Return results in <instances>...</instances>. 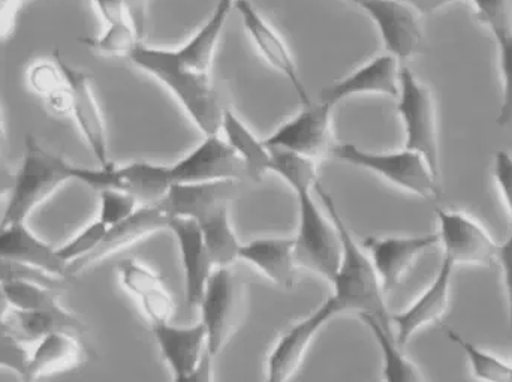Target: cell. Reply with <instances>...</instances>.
<instances>
[{"label": "cell", "instance_id": "cell-34", "mask_svg": "<svg viewBox=\"0 0 512 382\" xmlns=\"http://www.w3.org/2000/svg\"><path fill=\"white\" fill-rule=\"evenodd\" d=\"M6 296L12 311H45L59 308V291L30 282H6Z\"/></svg>", "mask_w": 512, "mask_h": 382}, {"label": "cell", "instance_id": "cell-13", "mask_svg": "<svg viewBox=\"0 0 512 382\" xmlns=\"http://www.w3.org/2000/svg\"><path fill=\"white\" fill-rule=\"evenodd\" d=\"M170 213L159 201L155 204H141L140 209L125 221L108 227L95 251L90 252L83 260L68 266V278L80 275L102 261L132 248L137 243L149 239L158 231L165 230L170 224Z\"/></svg>", "mask_w": 512, "mask_h": 382}, {"label": "cell", "instance_id": "cell-18", "mask_svg": "<svg viewBox=\"0 0 512 382\" xmlns=\"http://www.w3.org/2000/svg\"><path fill=\"white\" fill-rule=\"evenodd\" d=\"M234 8L239 12L246 32L251 36L256 50L261 53L265 62L289 81L303 107L312 104V98L307 92L306 84L301 80L294 57H292L288 45L280 38L279 33L265 21V18L255 8L254 3L249 0H236Z\"/></svg>", "mask_w": 512, "mask_h": 382}, {"label": "cell", "instance_id": "cell-41", "mask_svg": "<svg viewBox=\"0 0 512 382\" xmlns=\"http://www.w3.org/2000/svg\"><path fill=\"white\" fill-rule=\"evenodd\" d=\"M493 177H495L502 201L507 207L508 216H510V228H512V155L507 150H499L496 153Z\"/></svg>", "mask_w": 512, "mask_h": 382}, {"label": "cell", "instance_id": "cell-9", "mask_svg": "<svg viewBox=\"0 0 512 382\" xmlns=\"http://www.w3.org/2000/svg\"><path fill=\"white\" fill-rule=\"evenodd\" d=\"M439 245L454 267L498 266L501 243L477 219L456 210H436Z\"/></svg>", "mask_w": 512, "mask_h": 382}, {"label": "cell", "instance_id": "cell-23", "mask_svg": "<svg viewBox=\"0 0 512 382\" xmlns=\"http://www.w3.org/2000/svg\"><path fill=\"white\" fill-rule=\"evenodd\" d=\"M87 360V348L78 333L62 332L45 336L29 356L23 382L66 374L80 368Z\"/></svg>", "mask_w": 512, "mask_h": 382}, {"label": "cell", "instance_id": "cell-12", "mask_svg": "<svg viewBox=\"0 0 512 382\" xmlns=\"http://www.w3.org/2000/svg\"><path fill=\"white\" fill-rule=\"evenodd\" d=\"M171 185H189L204 182H240L246 170L239 156L225 138L219 135L204 137L203 143L183 156L176 164L168 165Z\"/></svg>", "mask_w": 512, "mask_h": 382}, {"label": "cell", "instance_id": "cell-21", "mask_svg": "<svg viewBox=\"0 0 512 382\" xmlns=\"http://www.w3.org/2000/svg\"><path fill=\"white\" fill-rule=\"evenodd\" d=\"M117 270L120 284L137 300L150 326L171 323L176 306L170 290L158 273L137 260L122 261Z\"/></svg>", "mask_w": 512, "mask_h": 382}, {"label": "cell", "instance_id": "cell-44", "mask_svg": "<svg viewBox=\"0 0 512 382\" xmlns=\"http://www.w3.org/2000/svg\"><path fill=\"white\" fill-rule=\"evenodd\" d=\"M213 357L207 354L197 371L186 377L173 378V382H215L213 378Z\"/></svg>", "mask_w": 512, "mask_h": 382}, {"label": "cell", "instance_id": "cell-45", "mask_svg": "<svg viewBox=\"0 0 512 382\" xmlns=\"http://www.w3.org/2000/svg\"><path fill=\"white\" fill-rule=\"evenodd\" d=\"M402 2L411 6L417 14H433L456 0H402Z\"/></svg>", "mask_w": 512, "mask_h": 382}, {"label": "cell", "instance_id": "cell-36", "mask_svg": "<svg viewBox=\"0 0 512 382\" xmlns=\"http://www.w3.org/2000/svg\"><path fill=\"white\" fill-rule=\"evenodd\" d=\"M105 231H107V227L96 219L92 224L86 225L83 230L78 231L65 245L56 249L57 254L68 266H71V264L83 260L90 252L95 251L96 246L104 237Z\"/></svg>", "mask_w": 512, "mask_h": 382}, {"label": "cell", "instance_id": "cell-3", "mask_svg": "<svg viewBox=\"0 0 512 382\" xmlns=\"http://www.w3.org/2000/svg\"><path fill=\"white\" fill-rule=\"evenodd\" d=\"M129 60L173 93L204 137L219 135L227 108L222 107L221 96L210 74H201L183 65L176 50L149 47L141 42Z\"/></svg>", "mask_w": 512, "mask_h": 382}, {"label": "cell", "instance_id": "cell-16", "mask_svg": "<svg viewBox=\"0 0 512 382\" xmlns=\"http://www.w3.org/2000/svg\"><path fill=\"white\" fill-rule=\"evenodd\" d=\"M361 9L378 27L388 54L397 60H408L423 45L418 14L402 0H361Z\"/></svg>", "mask_w": 512, "mask_h": 382}, {"label": "cell", "instance_id": "cell-15", "mask_svg": "<svg viewBox=\"0 0 512 382\" xmlns=\"http://www.w3.org/2000/svg\"><path fill=\"white\" fill-rule=\"evenodd\" d=\"M438 245L436 233L423 236L369 237L363 242V248L375 266L385 294L396 290L414 264Z\"/></svg>", "mask_w": 512, "mask_h": 382}, {"label": "cell", "instance_id": "cell-24", "mask_svg": "<svg viewBox=\"0 0 512 382\" xmlns=\"http://www.w3.org/2000/svg\"><path fill=\"white\" fill-rule=\"evenodd\" d=\"M0 258L35 267L60 279L68 278V264L56 249L39 239L27 228L26 222L0 227Z\"/></svg>", "mask_w": 512, "mask_h": 382}, {"label": "cell", "instance_id": "cell-30", "mask_svg": "<svg viewBox=\"0 0 512 382\" xmlns=\"http://www.w3.org/2000/svg\"><path fill=\"white\" fill-rule=\"evenodd\" d=\"M447 336L459 347L468 362L472 377L478 382H512V363L478 347L456 330L447 329Z\"/></svg>", "mask_w": 512, "mask_h": 382}, {"label": "cell", "instance_id": "cell-40", "mask_svg": "<svg viewBox=\"0 0 512 382\" xmlns=\"http://www.w3.org/2000/svg\"><path fill=\"white\" fill-rule=\"evenodd\" d=\"M27 362L29 354L21 347V342L0 327V368L15 372L18 377L23 378Z\"/></svg>", "mask_w": 512, "mask_h": 382}, {"label": "cell", "instance_id": "cell-5", "mask_svg": "<svg viewBox=\"0 0 512 382\" xmlns=\"http://www.w3.org/2000/svg\"><path fill=\"white\" fill-rule=\"evenodd\" d=\"M316 185L292 189L298 203V228L294 237L295 260L298 267L331 282L340 261V239L333 221L315 200Z\"/></svg>", "mask_w": 512, "mask_h": 382}, {"label": "cell", "instance_id": "cell-32", "mask_svg": "<svg viewBox=\"0 0 512 382\" xmlns=\"http://www.w3.org/2000/svg\"><path fill=\"white\" fill-rule=\"evenodd\" d=\"M140 33L131 20L105 24L99 36H84L80 42L90 51L104 57H128L140 44Z\"/></svg>", "mask_w": 512, "mask_h": 382}, {"label": "cell", "instance_id": "cell-46", "mask_svg": "<svg viewBox=\"0 0 512 382\" xmlns=\"http://www.w3.org/2000/svg\"><path fill=\"white\" fill-rule=\"evenodd\" d=\"M15 173H12L5 159L0 156V198L6 194H11L12 186H14Z\"/></svg>", "mask_w": 512, "mask_h": 382}, {"label": "cell", "instance_id": "cell-17", "mask_svg": "<svg viewBox=\"0 0 512 382\" xmlns=\"http://www.w3.org/2000/svg\"><path fill=\"white\" fill-rule=\"evenodd\" d=\"M456 267L442 258L441 267L432 284L415 299L409 308L400 314L391 315L394 338L400 347L409 344L421 330L438 324L450 311L451 287Z\"/></svg>", "mask_w": 512, "mask_h": 382}, {"label": "cell", "instance_id": "cell-2", "mask_svg": "<svg viewBox=\"0 0 512 382\" xmlns=\"http://www.w3.org/2000/svg\"><path fill=\"white\" fill-rule=\"evenodd\" d=\"M236 194L237 182L224 180L174 185L162 200L171 218L197 222L215 267H231L239 260L242 243L230 221V203Z\"/></svg>", "mask_w": 512, "mask_h": 382}, {"label": "cell", "instance_id": "cell-42", "mask_svg": "<svg viewBox=\"0 0 512 382\" xmlns=\"http://www.w3.org/2000/svg\"><path fill=\"white\" fill-rule=\"evenodd\" d=\"M498 267L501 269L502 281H504L505 297H507L508 323L512 333V228L507 239L501 243L499 251Z\"/></svg>", "mask_w": 512, "mask_h": 382}, {"label": "cell", "instance_id": "cell-6", "mask_svg": "<svg viewBox=\"0 0 512 382\" xmlns=\"http://www.w3.org/2000/svg\"><path fill=\"white\" fill-rule=\"evenodd\" d=\"M331 156L337 161L378 174L391 185L417 197L435 200L441 195L439 177L433 173L426 159L412 150L375 153L360 149L355 144L342 143L334 144Z\"/></svg>", "mask_w": 512, "mask_h": 382}, {"label": "cell", "instance_id": "cell-7", "mask_svg": "<svg viewBox=\"0 0 512 382\" xmlns=\"http://www.w3.org/2000/svg\"><path fill=\"white\" fill-rule=\"evenodd\" d=\"M246 287L231 267H216L198 309L207 335V351L219 356L245 317Z\"/></svg>", "mask_w": 512, "mask_h": 382}, {"label": "cell", "instance_id": "cell-27", "mask_svg": "<svg viewBox=\"0 0 512 382\" xmlns=\"http://www.w3.org/2000/svg\"><path fill=\"white\" fill-rule=\"evenodd\" d=\"M234 5H236V0H218L216 2L209 20L183 47L176 50L183 65L201 72V74H210L216 48L221 41L222 32H224L225 24L230 18Z\"/></svg>", "mask_w": 512, "mask_h": 382}, {"label": "cell", "instance_id": "cell-20", "mask_svg": "<svg viewBox=\"0 0 512 382\" xmlns=\"http://www.w3.org/2000/svg\"><path fill=\"white\" fill-rule=\"evenodd\" d=\"M168 228L173 231L179 246L188 308H198L207 282L215 272V264L197 222L188 218H171Z\"/></svg>", "mask_w": 512, "mask_h": 382}, {"label": "cell", "instance_id": "cell-29", "mask_svg": "<svg viewBox=\"0 0 512 382\" xmlns=\"http://www.w3.org/2000/svg\"><path fill=\"white\" fill-rule=\"evenodd\" d=\"M369 327L382 354V378L384 382H427L423 372L403 353L394 333L384 329L375 318L360 317Z\"/></svg>", "mask_w": 512, "mask_h": 382}, {"label": "cell", "instance_id": "cell-47", "mask_svg": "<svg viewBox=\"0 0 512 382\" xmlns=\"http://www.w3.org/2000/svg\"><path fill=\"white\" fill-rule=\"evenodd\" d=\"M12 311L11 305H9L8 296H6L5 287L0 282V323L8 317L9 312Z\"/></svg>", "mask_w": 512, "mask_h": 382}, {"label": "cell", "instance_id": "cell-19", "mask_svg": "<svg viewBox=\"0 0 512 382\" xmlns=\"http://www.w3.org/2000/svg\"><path fill=\"white\" fill-rule=\"evenodd\" d=\"M399 60L391 54L375 57L351 74L325 86L319 101L336 107L339 102L358 95H381L399 98Z\"/></svg>", "mask_w": 512, "mask_h": 382}, {"label": "cell", "instance_id": "cell-38", "mask_svg": "<svg viewBox=\"0 0 512 382\" xmlns=\"http://www.w3.org/2000/svg\"><path fill=\"white\" fill-rule=\"evenodd\" d=\"M0 282L2 284H6V282H30V284L44 285V287L59 291L65 284V279L48 275V273L35 269V267L26 266V264L0 258Z\"/></svg>", "mask_w": 512, "mask_h": 382}, {"label": "cell", "instance_id": "cell-26", "mask_svg": "<svg viewBox=\"0 0 512 382\" xmlns=\"http://www.w3.org/2000/svg\"><path fill=\"white\" fill-rule=\"evenodd\" d=\"M18 341H41L54 333L71 332L83 335L84 324L62 306L45 311H11L0 323Z\"/></svg>", "mask_w": 512, "mask_h": 382}, {"label": "cell", "instance_id": "cell-31", "mask_svg": "<svg viewBox=\"0 0 512 382\" xmlns=\"http://www.w3.org/2000/svg\"><path fill=\"white\" fill-rule=\"evenodd\" d=\"M30 89L57 114L69 113V87L62 69L53 62L33 63L27 71Z\"/></svg>", "mask_w": 512, "mask_h": 382}, {"label": "cell", "instance_id": "cell-48", "mask_svg": "<svg viewBox=\"0 0 512 382\" xmlns=\"http://www.w3.org/2000/svg\"><path fill=\"white\" fill-rule=\"evenodd\" d=\"M6 141V128L5 120H3L2 111H0V147L5 144Z\"/></svg>", "mask_w": 512, "mask_h": 382}, {"label": "cell", "instance_id": "cell-14", "mask_svg": "<svg viewBox=\"0 0 512 382\" xmlns=\"http://www.w3.org/2000/svg\"><path fill=\"white\" fill-rule=\"evenodd\" d=\"M336 317V308L328 297L309 317L286 330L268 356L264 382L291 381L303 365L313 339Z\"/></svg>", "mask_w": 512, "mask_h": 382}, {"label": "cell", "instance_id": "cell-8", "mask_svg": "<svg viewBox=\"0 0 512 382\" xmlns=\"http://www.w3.org/2000/svg\"><path fill=\"white\" fill-rule=\"evenodd\" d=\"M397 111L405 126V149L420 153L439 177L438 114L432 92L409 68H400Z\"/></svg>", "mask_w": 512, "mask_h": 382}, {"label": "cell", "instance_id": "cell-39", "mask_svg": "<svg viewBox=\"0 0 512 382\" xmlns=\"http://www.w3.org/2000/svg\"><path fill=\"white\" fill-rule=\"evenodd\" d=\"M501 59L502 93L501 113L498 116L499 126H508L512 123V32L507 35L496 36Z\"/></svg>", "mask_w": 512, "mask_h": 382}, {"label": "cell", "instance_id": "cell-28", "mask_svg": "<svg viewBox=\"0 0 512 382\" xmlns=\"http://www.w3.org/2000/svg\"><path fill=\"white\" fill-rule=\"evenodd\" d=\"M221 131H224L225 141L245 165L246 176L261 182L265 174L270 173V149L265 146L264 140H258L254 132L231 110H225Z\"/></svg>", "mask_w": 512, "mask_h": 382}, {"label": "cell", "instance_id": "cell-49", "mask_svg": "<svg viewBox=\"0 0 512 382\" xmlns=\"http://www.w3.org/2000/svg\"><path fill=\"white\" fill-rule=\"evenodd\" d=\"M349 2L355 3V5H360L361 0H349Z\"/></svg>", "mask_w": 512, "mask_h": 382}, {"label": "cell", "instance_id": "cell-37", "mask_svg": "<svg viewBox=\"0 0 512 382\" xmlns=\"http://www.w3.org/2000/svg\"><path fill=\"white\" fill-rule=\"evenodd\" d=\"M478 18L489 27L493 36L512 32V0H471Z\"/></svg>", "mask_w": 512, "mask_h": 382}, {"label": "cell", "instance_id": "cell-10", "mask_svg": "<svg viewBox=\"0 0 512 382\" xmlns=\"http://www.w3.org/2000/svg\"><path fill=\"white\" fill-rule=\"evenodd\" d=\"M333 110V105L321 101L306 105L265 138V146L286 150L315 162L331 155L336 144L333 140Z\"/></svg>", "mask_w": 512, "mask_h": 382}, {"label": "cell", "instance_id": "cell-22", "mask_svg": "<svg viewBox=\"0 0 512 382\" xmlns=\"http://www.w3.org/2000/svg\"><path fill=\"white\" fill-rule=\"evenodd\" d=\"M162 359L170 368L173 378L186 377L197 371L207 351V335L203 324L174 326L173 323L152 327Z\"/></svg>", "mask_w": 512, "mask_h": 382}, {"label": "cell", "instance_id": "cell-33", "mask_svg": "<svg viewBox=\"0 0 512 382\" xmlns=\"http://www.w3.org/2000/svg\"><path fill=\"white\" fill-rule=\"evenodd\" d=\"M270 149V147H268ZM270 173L277 174L295 189L303 185H316V162L282 149H270Z\"/></svg>", "mask_w": 512, "mask_h": 382}, {"label": "cell", "instance_id": "cell-25", "mask_svg": "<svg viewBox=\"0 0 512 382\" xmlns=\"http://www.w3.org/2000/svg\"><path fill=\"white\" fill-rule=\"evenodd\" d=\"M239 260L246 261L255 267L268 281L277 287H294L295 260L294 237H270V239H256L242 245Z\"/></svg>", "mask_w": 512, "mask_h": 382}, {"label": "cell", "instance_id": "cell-35", "mask_svg": "<svg viewBox=\"0 0 512 382\" xmlns=\"http://www.w3.org/2000/svg\"><path fill=\"white\" fill-rule=\"evenodd\" d=\"M141 203L137 197L120 189H102L99 191V215L105 227H113L125 221L140 209Z\"/></svg>", "mask_w": 512, "mask_h": 382}, {"label": "cell", "instance_id": "cell-1", "mask_svg": "<svg viewBox=\"0 0 512 382\" xmlns=\"http://www.w3.org/2000/svg\"><path fill=\"white\" fill-rule=\"evenodd\" d=\"M315 192L339 233L342 249L339 267L331 279L333 294L330 299L336 308L337 317L354 312L358 317L375 318L384 329L393 332L390 311L385 303L384 287L369 254L343 221L327 189L316 183Z\"/></svg>", "mask_w": 512, "mask_h": 382}, {"label": "cell", "instance_id": "cell-4", "mask_svg": "<svg viewBox=\"0 0 512 382\" xmlns=\"http://www.w3.org/2000/svg\"><path fill=\"white\" fill-rule=\"evenodd\" d=\"M78 168L29 135L0 227L26 222L30 213L50 200L62 186L72 180L78 182Z\"/></svg>", "mask_w": 512, "mask_h": 382}, {"label": "cell", "instance_id": "cell-43", "mask_svg": "<svg viewBox=\"0 0 512 382\" xmlns=\"http://www.w3.org/2000/svg\"><path fill=\"white\" fill-rule=\"evenodd\" d=\"M29 0H0V41L14 32L18 14Z\"/></svg>", "mask_w": 512, "mask_h": 382}, {"label": "cell", "instance_id": "cell-11", "mask_svg": "<svg viewBox=\"0 0 512 382\" xmlns=\"http://www.w3.org/2000/svg\"><path fill=\"white\" fill-rule=\"evenodd\" d=\"M54 60L62 69L68 83L69 114L74 117L81 137L86 141L99 167H110L113 162L108 156L107 128L98 99L93 93L92 80L86 72L66 62L59 51H54Z\"/></svg>", "mask_w": 512, "mask_h": 382}]
</instances>
